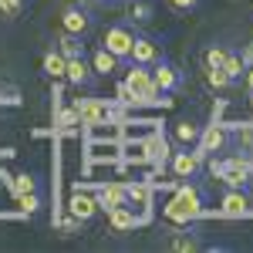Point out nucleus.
Returning a JSON list of instances; mask_svg holds the SVG:
<instances>
[{
  "mask_svg": "<svg viewBox=\"0 0 253 253\" xmlns=\"http://www.w3.org/2000/svg\"><path fill=\"white\" fill-rule=\"evenodd\" d=\"M91 24H95L91 10H88V7H81V3H71V7H64V10H61V31H64V34L84 38V34L91 31Z\"/></svg>",
  "mask_w": 253,
  "mask_h": 253,
  "instance_id": "obj_5",
  "label": "nucleus"
},
{
  "mask_svg": "<svg viewBox=\"0 0 253 253\" xmlns=\"http://www.w3.org/2000/svg\"><path fill=\"white\" fill-rule=\"evenodd\" d=\"M112 3H128V0H112Z\"/></svg>",
  "mask_w": 253,
  "mask_h": 253,
  "instance_id": "obj_31",
  "label": "nucleus"
},
{
  "mask_svg": "<svg viewBox=\"0 0 253 253\" xmlns=\"http://www.w3.org/2000/svg\"><path fill=\"white\" fill-rule=\"evenodd\" d=\"M152 81H156L159 95H169V91H179V88L186 84V75H182V71L175 68L172 61L159 58L156 64H152Z\"/></svg>",
  "mask_w": 253,
  "mask_h": 253,
  "instance_id": "obj_6",
  "label": "nucleus"
},
{
  "mask_svg": "<svg viewBox=\"0 0 253 253\" xmlns=\"http://www.w3.org/2000/svg\"><path fill=\"white\" fill-rule=\"evenodd\" d=\"M223 71H226L233 81H240L243 75H247V61H243V54H233V51H230L226 61H223Z\"/></svg>",
  "mask_w": 253,
  "mask_h": 253,
  "instance_id": "obj_21",
  "label": "nucleus"
},
{
  "mask_svg": "<svg viewBox=\"0 0 253 253\" xmlns=\"http://www.w3.org/2000/svg\"><path fill=\"white\" fill-rule=\"evenodd\" d=\"M216 179H223V186L226 189H247L250 186V162L243 156H230V159H223L219 166H216Z\"/></svg>",
  "mask_w": 253,
  "mask_h": 253,
  "instance_id": "obj_3",
  "label": "nucleus"
},
{
  "mask_svg": "<svg viewBox=\"0 0 253 253\" xmlns=\"http://www.w3.org/2000/svg\"><path fill=\"white\" fill-rule=\"evenodd\" d=\"M122 95L135 98V101H156L159 88H156V81H152V68L149 64H132L128 78L122 84Z\"/></svg>",
  "mask_w": 253,
  "mask_h": 253,
  "instance_id": "obj_2",
  "label": "nucleus"
},
{
  "mask_svg": "<svg viewBox=\"0 0 253 253\" xmlns=\"http://www.w3.org/2000/svg\"><path fill=\"white\" fill-rule=\"evenodd\" d=\"M203 210H206V193H203L199 186L189 182V186H182V189L172 196V203H169L166 216L175 219V223H189V219H196Z\"/></svg>",
  "mask_w": 253,
  "mask_h": 253,
  "instance_id": "obj_1",
  "label": "nucleus"
},
{
  "mask_svg": "<svg viewBox=\"0 0 253 253\" xmlns=\"http://www.w3.org/2000/svg\"><path fill=\"white\" fill-rule=\"evenodd\" d=\"M159 58H166V54H162V44H159L156 38H149V34H135L128 64H149V68H152Z\"/></svg>",
  "mask_w": 253,
  "mask_h": 253,
  "instance_id": "obj_8",
  "label": "nucleus"
},
{
  "mask_svg": "<svg viewBox=\"0 0 253 253\" xmlns=\"http://www.w3.org/2000/svg\"><path fill=\"white\" fill-rule=\"evenodd\" d=\"M17 203H20V210H24V213H34V210L41 206L38 193H24V196H17Z\"/></svg>",
  "mask_w": 253,
  "mask_h": 253,
  "instance_id": "obj_26",
  "label": "nucleus"
},
{
  "mask_svg": "<svg viewBox=\"0 0 253 253\" xmlns=\"http://www.w3.org/2000/svg\"><path fill=\"white\" fill-rule=\"evenodd\" d=\"M172 135H175L179 145H196L199 142V125H193V122H175Z\"/></svg>",
  "mask_w": 253,
  "mask_h": 253,
  "instance_id": "obj_19",
  "label": "nucleus"
},
{
  "mask_svg": "<svg viewBox=\"0 0 253 253\" xmlns=\"http://www.w3.org/2000/svg\"><path fill=\"white\" fill-rule=\"evenodd\" d=\"M203 159L206 156H203L196 145H182V149L172 156V172L179 175V179H196L199 169H203Z\"/></svg>",
  "mask_w": 253,
  "mask_h": 253,
  "instance_id": "obj_7",
  "label": "nucleus"
},
{
  "mask_svg": "<svg viewBox=\"0 0 253 253\" xmlns=\"http://www.w3.org/2000/svg\"><path fill=\"white\" fill-rule=\"evenodd\" d=\"M199 3H203V0H169V7H172V10H179V14H193Z\"/></svg>",
  "mask_w": 253,
  "mask_h": 253,
  "instance_id": "obj_28",
  "label": "nucleus"
},
{
  "mask_svg": "<svg viewBox=\"0 0 253 253\" xmlns=\"http://www.w3.org/2000/svg\"><path fill=\"white\" fill-rule=\"evenodd\" d=\"M41 68H44V75H51V78H64V68H68V58L61 54L58 47L54 51H47L44 61H41Z\"/></svg>",
  "mask_w": 253,
  "mask_h": 253,
  "instance_id": "obj_16",
  "label": "nucleus"
},
{
  "mask_svg": "<svg viewBox=\"0 0 253 253\" xmlns=\"http://www.w3.org/2000/svg\"><path fill=\"white\" fill-rule=\"evenodd\" d=\"M132 20H135V24H149V20H152V3L135 0V3H132Z\"/></svg>",
  "mask_w": 253,
  "mask_h": 253,
  "instance_id": "obj_25",
  "label": "nucleus"
},
{
  "mask_svg": "<svg viewBox=\"0 0 253 253\" xmlns=\"http://www.w3.org/2000/svg\"><path fill=\"white\" fill-rule=\"evenodd\" d=\"M108 223H112V230H115V233H128V230H135V226H138V216H135V210L125 203V206L108 210Z\"/></svg>",
  "mask_w": 253,
  "mask_h": 253,
  "instance_id": "obj_14",
  "label": "nucleus"
},
{
  "mask_svg": "<svg viewBox=\"0 0 253 253\" xmlns=\"http://www.w3.org/2000/svg\"><path fill=\"white\" fill-rule=\"evenodd\" d=\"M95 213H98V199L88 196V193H81V189H75V193H71V216L81 219V223H88Z\"/></svg>",
  "mask_w": 253,
  "mask_h": 253,
  "instance_id": "obj_13",
  "label": "nucleus"
},
{
  "mask_svg": "<svg viewBox=\"0 0 253 253\" xmlns=\"http://www.w3.org/2000/svg\"><path fill=\"white\" fill-rule=\"evenodd\" d=\"M58 51L64 58H84V38H75V34H64V31H61Z\"/></svg>",
  "mask_w": 253,
  "mask_h": 253,
  "instance_id": "obj_17",
  "label": "nucleus"
},
{
  "mask_svg": "<svg viewBox=\"0 0 253 253\" xmlns=\"http://www.w3.org/2000/svg\"><path fill=\"white\" fill-rule=\"evenodd\" d=\"M118 64H122V61H118L108 47H95V54H91V71H95L98 78H105V75L118 71Z\"/></svg>",
  "mask_w": 253,
  "mask_h": 253,
  "instance_id": "obj_15",
  "label": "nucleus"
},
{
  "mask_svg": "<svg viewBox=\"0 0 253 253\" xmlns=\"http://www.w3.org/2000/svg\"><path fill=\"white\" fill-rule=\"evenodd\" d=\"M78 112H81V118L91 122V125H95V122H105V118L112 115L108 105H101V101H78Z\"/></svg>",
  "mask_w": 253,
  "mask_h": 253,
  "instance_id": "obj_18",
  "label": "nucleus"
},
{
  "mask_svg": "<svg viewBox=\"0 0 253 253\" xmlns=\"http://www.w3.org/2000/svg\"><path fill=\"white\" fill-rule=\"evenodd\" d=\"M206 81H210L213 88H230V84H233V78H230L223 68H206Z\"/></svg>",
  "mask_w": 253,
  "mask_h": 253,
  "instance_id": "obj_24",
  "label": "nucleus"
},
{
  "mask_svg": "<svg viewBox=\"0 0 253 253\" xmlns=\"http://www.w3.org/2000/svg\"><path fill=\"white\" fill-rule=\"evenodd\" d=\"M125 196H128V203L135 199V203H145L149 199V193L142 189V186H135V182H125Z\"/></svg>",
  "mask_w": 253,
  "mask_h": 253,
  "instance_id": "obj_27",
  "label": "nucleus"
},
{
  "mask_svg": "<svg viewBox=\"0 0 253 253\" xmlns=\"http://www.w3.org/2000/svg\"><path fill=\"white\" fill-rule=\"evenodd\" d=\"M132 41H135V31H132L128 24H112V27L105 31L101 47H108L118 61H128V54H132Z\"/></svg>",
  "mask_w": 253,
  "mask_h": 253,
  "instance_id": "obj_4",
  "label": "nucleus"
},
{
  "mask_svg": "<svg viewBox=\"0 0 253 253\" xmlns=\"http://www.w3.org/2000/svg\"><path fill=\"white\" fill-rule=\"evenodd\" d=\"M226 54H230V47H223V44H210L206 54H203V61H206V68H223Z\"/></svg>",
  "mask_w": 253,
  "mask_h": 253,
  "instance_id": "obj_22",
  "label": "nucleus"
},
{
  "mask_svg": "<svg viewBox=\"0 0 253 253\" xmlns=\"http://www.w3.org/2000/svg\"><path fill=\"white\" fill-rule=\"evenodd\" d=\"M27 10V0H0V17L3 20H17Z\"/></svg>",
  "mask_w": 253,
  "mask_h": 253,
  "instance_id": "obj_23",
  "label": "nucleus"
},
{
  "mask_svg": "<svg viewBox=\"0 0 253 253\" xmlns=\"http://www.w3.org/2000/svg\"><path fill=\"white\" fill-rule=\"evenodd\" d=\"M247 88L253 91V64H247Z\"/></svg>",
  "mask_w": 253,
  "mask_h": 253,
  "instance_id": "obj_29",
  "label": "nucleus"
},
{
  "mask_svg": "<svg viewBox=\"0 0 253 253\" xmlns=\"http://www.w3.org/2000/svg\"><path fill=\"white\" fill-rule=\"evenodd\" d=\"M10 193H14V196L38 193V179H34L31 172H20V175H14V179H10Z\"/></svg>",
  "mask_w": 253,
  "mask_h": 253,
  "instance_id": "obj_20",
  "label": "nucleus"
},
{
  "mask_svg": "<svg viewBox=\"0 0 253 253\" xmlns=\"http://www.w3.org/2000/svg\"><path fill=\"white\" fill-rule=\"evenodd\" d=\"M64 78L71 81L75 88H91L98 75L91 71V61H88V58H68V68H64Z\"/></svg>",
  "mask_w": 253,
  "mask_h": 253,
  "instance_id": "obj_10",
  "label": "nucleus"
},
{
  "mask_svg": "<svg viewBox=\"0 0 253 253\" xmlns=\"http://www.w3.org/2000/svg\"><path fill=\"white\" fill-rule=\"evenodd\" d=\"M219 213L233 216V219L250 213V196H247V189H226L223 199H219Z\"/></svg>",
  "mask_w": 253,
  "mask_h": 253,
  "instance_id": "obj_11",
  "label": "nucleus"
},
{
  "mask_svg": "<svg viewBox=\"0 0 253 253\" xmlns=\"http://www.w3.org/2000/svg\"><path fill=\"white\" fill-rule=\"evenodd\" d=\"M81 3H88V7H105L108 0H81Z\"/></svg>",
  "mask_w": 253,
  "mask_h": 253,
  "instance_id": "obj_30",
  "label": "nucleus"
},
{
  "mask_svg": "<svg viewBox=\"0 0 253 253\" xmlns=\"http://www.w3.org/2000/svg\"><path fill=\"white\" fill-rule=\"evenodd\" d=\"M98 210H115V206H125L128 203V196H125V182H108V186H101L98 189Z\"/></svg>",
  "mask_w": 253,
  "mask_h": 253,
  "instance_id": "obj_12",
  "label": "nucleus"
},
{
  "mask_svg": "<svg viewBox=\"0 0 253 253\" xmlns=\"http://www.w3.org/2000/svg\"><path fill=\"white\" fill-rule=\"evenodd\" d=\"M226 145H230V128H226V125H206V128H199V142H196V149H199L203 156L223 152Z\"/></svg>",
  "mask_w": 253,
  "mask_h": 253,
  "instance_id": "obj_9",
  "label": "nucleus"
}]
</instances>
